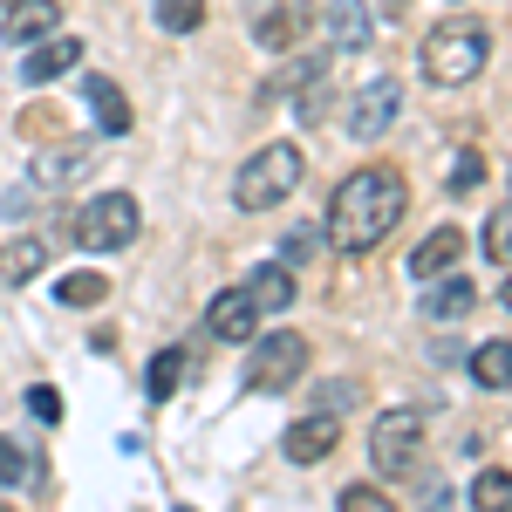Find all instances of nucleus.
Wrapping results in <instances>:
<instances>
[{
  "label": "nucleus",
  "instance_id": "412c9836",
  "mask_svg": "<svg viewBox=\"0 0 512 512\" xmlns=\"http://www.w3.org/2000/svg\"><path fill=\"white\" fill-rule=\"evenodd\" d=\"M151 14H158L164 35H198L205 28V0H151Z\"/></svg>",
  "mask_w": 512,
  "mask_h": 512
},
{
  "label": "nucleus",
  "instance_id": "bb28decb",
  "mask_svg": "<svg viewBox=\"0 0 512 512\" xmlns=\"http://www.w3.org/2000/svg\"><path fill=\"white\" fill-rule=\"evenodd\" d=\"M506 205H499V212H492V219H485V260H492V267H499V274H506V260H512V246H506Z\"/></svg>",
  "mask_w": 512,
  "mask_h": 512
},
{
  "label": "nucleus",
  "instance_id": "f8f14e48",
  "mask_svg": "<svg viewBox=\"0 0 512 512\" xmlns=\"http://www.w3.org/2000/svg\"><path fill=\"white\" fill-rule=\"evenodd\" d=\"M76 62H82V41L76 35H48V41H35V48H28L21 76H28V82H55V76H69Z\"/></svg>",
  "mask_w": 512,
  "mask_h": 512
},
{
  "label": "nucleus",
  "instance_id": "9d476101",
  "mask_svg": "<svg viewBox=\"0 0 512 512\" xmlns=\"http://www.w3.org/2000/svg\"><path fill=\"white\" fill-rule=\"evenodd\" d=\"M205 328H212L219 342H253V335H260V308L246 301V287H226V294H212Z\"/></svg>",
  "mask_w": 512,
  "mask_h": 512
},
{
  "label": "nucleus",
  "instance_id": "7ed1b4c3",
  "mask_svg": "<svg viewBox=\"0 0 512 512\" xmlns=\"http://www.w3.org/2000/svg\"><path fill=\"white\" fill-rule=\"evenodd\" d=\"M301 144H267V151H253V158L239 164L233 178V205L239 212H274V205H287V198L301 192Z\"/></svg>",
  "mask_w": 512,
  "mask_h": 512
},
{
  "label": "nucleus",
  "instance_id": "20e7f679",
  "mask_svg": "<svg viewBox=\"0 0 512 512\" xmlns=\"http://www.w3.org/2000/svg\"><path fill=\"white\" fill-rule=\"evenodd\" d=\"M424 437H431V417H424L417 403L383 410L376 431H369V465H376V478H410L417 458H424Z\"/></svg>",
  "mask_w": 512,
  "mask_h": 512
},
{
  "label": "nucleus",
  "instance_id": "4468645a",
  "mask_svg": "<svg viewBox=\"0 0 512 512\" xmlns=\"http://www.w3.org/2000/svg\"><path fill=\"white\" fill-rule=\"evenodd\" d=\"M472 301H478V287L465 274H444L431 287V294H424V321H431V328H444V321H458V315H472Z\"/></svg>",
  "mask_w": 512,
  "mask_h": 512
},
{
  "label": "nucleus",
  "instance_id": "2eb2a0df",
  "mask_svg": "<svg viewBox=\"0 0 512 512\" xmlns=\"http://www.w3.org/2000/svg\"><path fill=\"white\" fill-rule=\"evenodd\" d=\"M246 301H253L260 315H280V308L294 301V274H287L280 260H267V267H253V280H246Z\"/></svg>",
  "mask_w": 512,
  "mask_h": 512
},
{
  "label": "nucleus",
  "instance_id": "7c9ffc66",
  "mask_svg": "<svg viewBox=\"0 0 512 512\" xmlns=\"http://www.w3.org/2000/svg\"><path fill=\"white\" fill-rule=\"evenodd\" d=\"M0 512H7V506H0Z\"/></svg>",
  "mask_w": 512,
  "mask_h": 512
},
{
  "label": "nucleus",
  "instance_id": "39448f33",
  "mask_svg": "<svg viewBox=\"0 0 512 512\" xmlns=\"http://www.w3.org/2000/svg\"><path fill=\"white\" fill-rule=\"evenodd\" d=\"M137 233H144V205H137L130 192H96L76 212V226H69V239L89 246V253H123Z\"/></svg>",
  "mask_w": 512,
  "mask_h": 512
},
{
  "label": "nucleus",
  "instance_id": "393cba45",
  "mask_svg": "<svg viewBox=\"0 0 512 512\" xmlns=\"http://www.w3.org/2000/svg\"><path fill=\"white\" fill-rule=\"evenodd\" d=\"M315 76H328V55H301V62H287V69H280V76L267 82L260 96H294L301 82H315Z\"/></svg>",
  "mask_w": 512,
  "mask_h": 512
},
{
  "label": "nucleus",
  "instance_id": "1a4fd4ad",
  "mask_svg": "<svg viewBox=\"0 0 512 512\" xmlns=\"http://www.w3.org/2000/svg\"><path fill=\"white\" fill-rule=\"evenodd\" d=\"M335 417H294V424H287V431H280V458H287V465H321V458H328V451H335Z\"/></svg>",
  "mask_w": 512,
  "mask_h": 512
},
{
  "label": "nucleus",
  "instance_id": "c756f323",
  "mask_svg": "<svg viewBox=\"0 0 512 512\" xmlns=\"http://www.w3.org/2000/svg\"><path fill=\"white\" fill-rule=\"evenodd\" d=\"M28 410H35V417H48V424H55V417H62V396H55V390H35V396H28Z\"/></svg>",
  "mask_w": 512,
  "mask_h": 512
},
{
  "label": "nucleus",
  "instance_id": "f257e3e1",
  "mask_svg": "<svg viewBox=\"0 0 512 512\" xmlns=\"http://www.w3.org/2000/svg\"><path fill=\"white\" fill-rule=\"evenodd\" d=\"M403 212H410L403 171H396V164H362V171H349V178L335 185V198H328V246H335V253H376V246L403 226Z\"/></svg>",
  "mask_w": 512,
  "mask_h": 512
},
{
  "label": "nucleus",
  "instance_id": "ddd939ff",
  "mask_svg": "<svg viewBox=\"0 0 512 512\" xmlns=\"http://www.w3.org/2000/svg\"><path fill=\"white\" fill-rule=\"evenodd\" d=\"M458 253H465V239L451 233V226H437V233L424 239L417 253H410V274H417V280H424V287H431V280H444V274H451V267H458Z\"/></svg>",
  "mask_w": 512,
  "mask_h": 512
},
{
  "label": "nucleus",
  "instance_id": "9b49d317",
  "mask_svg": "<svg viewBox=\"0 0 512 512\" xmlns=\"http://www.w3.org/2000/svg\"><path fill=\"white\" fill-rule=\"evenodd\" d=\"M308 21H315V7H301V0H280L274 14H260V21H253V41H260L267 55H287V48H294V35H301Z\"/></svg>",
  "mask_w": 512,
  "mask_h": 512
},
{
  "label": "nucleus",
  "instance_id": "6e6552de",
  "mask_svg": "<svg viewBox=\"0 0 512 512\" xmlns=\"http://www.w3.org/2000/svg\"><path fill=\"white\" fill-rule=\"evenodd\" d=\"M62 35V0H7V14H0V41H14V48H35V41Z\"/></svg>",
  "mask_w": 512,
  "mask_h": 512
},
{
  "label": "nucleus",
  "instance_id": "f03ea898",
  "mask_svg": "<svg viewBox=\"0 0 512 512\" xmlns=\"http://www.w3.org/2000/svg\"><path fill=\"white\" fill-rule=\"evenodd\" d=\"M485 62H492V28L485 21H437L431 35L417 41V69L431 89H465V82L485 76Z\"/></svg>",
  "mask_w": 512,
  "mask_h": 512
},
{
  "label": "nucleus",
  "instance_id": "6ab92c4d",
  "mask_svg": "<svg viewBox=\"0 0 512 512\" xmlns=\"http://www.w3.org/2000/svg\"><path fill=\"white\" fill-rule=\"evenodd\" d=\"M472 376H478V383H485L492 396L512 390V342H506V335H492V342L472 355Z\"/></svg>",
  "mask_w": 512,
  "mask_h": 512
},
{
  "label": "nucleus",
  "instance_id": "423d86ee",
  "mask_svg": "<svg viewBox=\"0 0 512 512\" xmlns=\"http://www.w3.org/2000/svg\"><path fill=\"white\" fill-rule=\"evenodd\" d=\"M301 376H308V335H294V328H267V342H253L246 355V390L260 396L294 390Z\"/></svg>",
  "mask_w": 512,
  "mask_h": 512
},
{
  "label": "nucleus",
  "instance_id": "a211bd4d",
  "mask_svg": "<svg viewBox=\"0 0 512 512\" xmlns=\"http://www.w3.org/2000/svg\"><path fill=\"white\" fill-rule=\"evenodd\" d=\"M89 110H96V123H103L110 137H123V130H130V103H123V89L110 76H89Z\"/></svg>",
  "mask_w": 512,
  "mask_h": 512
},
{
  "label": "nucleus",
  "instance_id": "dca6fc26",
  "mask_svg": "<svg viewBox=\"0 0 512 512\" xmlns=\"http://www.w3.org/2000/svg\"><path fill=\"white\" fill-rule=\"evenodd\" d=\"M89 164H96L89 144H62V151H48L35 164V185H76V178H89Z\"/></svg>",
  "mask_w": 512,
  "mask_h": 512
},
{
  "label": "nucleus",
  "instance_id": "f3484780",
  "mask_svg": "<svg viewBox=\"0 0 512 512\" xmlns=\"http://www.w3.org/2000/svg\"><path fill=\"white\" fill-rule=\"evenodd\" d=\"M41 267H48V246H41V239H7V246H0V280H7V287H28Z\"/></svg>",
  "mask_w": 512,
  "mask_h": 512
},
{
  "label": "nucleus",
  "instance_id": "c85d7f7f",
  "mask_svg": "<svg viewBox=\"0 0 512 512\" xmlns=\"http://www.w3.org/2000/svg\"><path fill=\"white\" fill-rule=\"evenodd\" d=\"M21 472H28V458H21V451L0 437V485H21Z\"/></svg>",
  "mask_w": 512,
  "mask_h": 512
},
{
  "label": "nucleus",
  "instance_id": "4be33fe9",
  "mask_svg": "<svg viewBox=\"0 0 512 512\" xmlns=\"http://www.w3.org/2000/svg\"><path fill=\"white\" fill-rule=\"evenodd\" d=\"M178 376H185V349H164V355H151V369H144V390H151V403L178 396Z\"/></svg>",
  "mask_w": 512,
  "mask_h": 512
},
{
  "label": "nucleus",
  "instance_id": "5701e85b",
  "mask_svg": "<svg viewBox=\"0 0 512 512\" xmlns=\"http://www.w3.org/2000/svg\"><path fill=\"white\" fill-rule=\"evenodd\" d=\"M110 294V274H69V280H55V301L62 308H96Z\"/></svg>",
  "mask_w": 512,
  "mask_h": 512
},
{
  "label": "nucleus",
  "instance_id": "a878e982",
  "mask_svg": "<svg viewBox=\"0 0 512 512\" xmlns=\"http://www.w3.org/2000/svg\"><path fill=\"white\" fill-rule=\"evenodd\" d=\"M485 171H492L485 151H458V158H451V192H458V198L478 192V185H485Z\"/></svg>",
  "mask_w": 512,
  "mask_h": 512
},
{
  "label": "nucleus",
  "instance_id": "0eeeda50",
  "mask_svg": "<svg viewBox=\"0 0 512 512\" xmlns=\"http://www.w3.org/2000/svg\"><path fill=\"white\" fill-rule=\"evenodd\" d=\"M396 110H403V89H396L390 76H376L369 89H355V103H349V137H362V144H369V137H383V130L396 123Z\"/></svg>",
  "mask_w": 512,
  "mask_h": 512
},
{
  "label": "nucleus",
  "instance_id": "aec40b11",
  "mask_svg": "<svg viewBox=\"0 0 512 512\" xmlns=\"http://www.w3.org/2000/svg\"><path fill=\"white\" fill-rule=\"evenodd\" d=\"M472 506L478 512H512V472L506 465H485V472L472 478Z\"/></svg>",
  "mask_w": 512,
  "mask_h": 512
},
{
  "label": "nucleus",
  "instance_id": "cd10ccee",
  "mask_svg": "<svg viewBox=\"0 0 512 512\" xmlns=\"http://www.w3.org/2000/svg\"><path fill=\"white\" fill-rule=\"evenodd\" d=\"M342 512H396V499L376 485H342Z\"/></svg>",
  "mask_w": 512,
  "mask_h": 512
},
{
  "label": "nucleus",
  "instance_id": "b1692460",
  "mask_svg": "<svg viewBox=\"0 0 512 512\" xmlns=\"http://www.w3.org/2000/svg\"><path fill=\"white\" fill-rule=\"evenodd\" d=\"M328 28L342 35V48H362V41H369V21H362V0H328Z\"/></svg>",
  "mask_w": 512,
  "mask_h": 512
}]
</instances>
